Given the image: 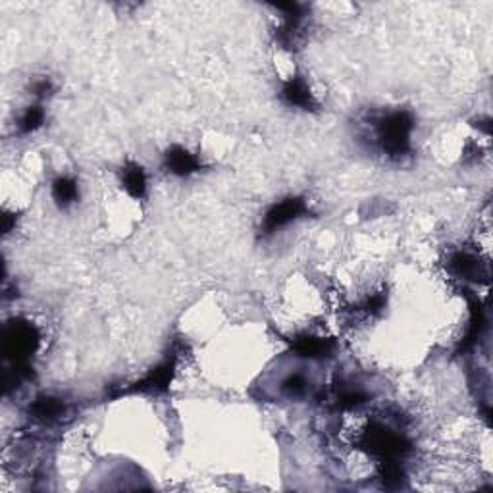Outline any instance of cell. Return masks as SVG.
<instances>
[{
  "label": "cell",
  "mask_w": 493,
  "mask_h": 493,
  "mask_svg": "<svg viewBox=\"0 0 493 493\" xmlns=\"http://www.w3.org/2000/svg\"><path fill=\"white\" fill-rule=\"evenodd\" d=\"M307 205L305 200L300 199H286L273 205L270 210L264 216V222H262V234L270 235L273 232H278L287 224H291L293 220L300 218L303 214H307Z\"/></svg>",
  "instance_id": "2"
},
{
  "label": "cell",
  "mask_w": 493,
  "mask_h": 493,
  "mask_svg": "<svg viewBox=\"0 0 493 493\" xmlns=\"http://www.w3.org/2000/svg\"><path fill=\"white\" fill-rule=\"evenodd\" d=\"M43 120H45V112H43V108L29 107L26 112H23V116H21L20 129L23 131V134H31V131H35V129L43 124Z\"/></svg>",
  "instance_id": "12"
},
{
  "label": "cell",
  "mask_w": 493,
  "mask_h": 493,
  "mask_svg": "<svg viewBox=\"0 0 493 493\" xmlns=\"http://www.w3.org/2000/svg\"><path fill=\"white\" fill-rule=\"evenodd\" d=\"M451 268L453 272L460 278H467V280H480V262L476 256L468 253H459L455 254L453 260H451Z\"/></svg>",
  "instance_id": "8"
},
{
  "label": "cell",
  "mask_w": 493,
  "mask_h": 493,
  "mask_svg": "<svg viewBox=\"0 0 493 493\" xmlns=\"http://www.w3.org/2000/svg\"><path fill=\"white\" fill-rule=\"evenodd\" d=\"M37 345V333L29 324H13L6 330L4 335V347L6 353L16 360H23L27 354H31Z\"/></svg>",
  "instance_id": "3"
},
{
  "label": "cell",
  "mask_w": 493,
  "mask_h": 493,
  "mask_svg": "<svg viewBox=\"0 0 493 493\" xmlns=\"http://www.w3.org/2000/svg\"><path fill=\"white\" fill-rule=\"evenodd\" d=\"M281 97L286 100L289 107H297V108H313L314 107V99L310 89L307 87V83L299 77H293L289 80L283 85V91H281Z\"/></svg>",
  "instance_id": "5"
},
{
  "label": "cell",
  "mask_w": 493,
  "mask_h": 493,
  "mask_svg": "<svg viewBox=\"0 0 493 493\" xmlns=\"http://www.w3.org/2000/svg\"><path fill=\"white\" fill-rule=\"evenodd\" d=\"M333 343L327 340H322V337H303V340L297 341V353L303 354V357H310V359H316V357H326L330 351H332Z\"/></svg>",
  "instance_id": "9"
},
{
  "label": "cell",
  "mask_w": 493,
  "mask_h": 493,
  "mask_svg": "<svg viewBox=\"0 0 493 493\" xmlns=\"http://www.w3.org/2000/svg\"><path fill=\"white\" fill-rule=\"evenodd\" d=\"M35 418L39 420H54L58 418L62 413H64V405H62L58 399H50V397H43V399H37V403L31 408Z\"/></svg>",
  "instance_id": "11"
},
{
  "label": "cell",
  "mask_w": 493,
  "mask_h": 493,
  "mask_svg": "<svg viewBox=\"0 0 493 493\" xmlns=\"http://www.w3.org/2000/svg\"><path fill=\"white\" fill-rule=\"evenodd\" d=\"M200 166L199 158L191 154L189 151L181 147H173L166 154V168L175 175H189V173L197 172Z\"/></svg>",
  "instance_id": "4"
},
{
  "label": "cell",
  "mask_w": 493,
  "mask_h": 493,
  "mask_svg": "<svg viewBox=\"0 0 493 493\" xmlns=\"http://www.w3.org/2000/svg\"><path fill=\"white\" fill-rule=\"evenodd\" d=\"M173 364L172 362H164L162 367H158L156 370L148 374L147 378L137 384V389L141 391H158V389H164L168 386V381L172 378Z\"/></svg>",
  "instance_id": "7"
},
{
  "label": "cell",
  "mask_w": 493,
  "mask_h": 493,
  "mask_svg": "<svg viewBox=\"0 0 493 493\" xmlns=\"http://www.w3.org/2000/svg\"><path fill=\"white\" fill-rule=\"evenodd\" d=\"M53 197L60 207H67L77 199V183L70 178H58L53 185Z\"/></svg>",
  "instance_id": "10"
},
{
  "label": "cell",
  "mask_w": 493,
  "mask_h": 493,
  "mask_svg": "<svg viewBox=\"0 0 493 493\" xmlns=\"http://www.w3.org/2000/svg\"><path fill=\"white\" fill-rule=\"evenodd\" d=\"M121 181H124V187H126L127 193L131 195V197H135V199H141V197L145 195V191H147V178H145V172H143V168L135 166V164H131V166H127L126 170H124Z\"/></svg>",
  "instance_id": "6"
},
{
  "label": "cell",
  "mask_w": 493,
  "mask_h": 493,
  "mask_svg": "<svg viewBox=\"0 0 493 493\" xmlns=\"http://www.w3.org/2000/svg\"><path fill=\"white\" fill-rule=\"evenodd\" d=\"M413 118L408 112H389L376 124V143L389 156H403L411 151Z\"/></svg>",
  "instance_id": "1"
}]
</instances>
